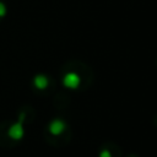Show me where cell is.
Instances as JSON below:
<instances>
[{
	"label": "cell",
	"instance_id": "obj_1",
	"mask_svg": "<svg viewBox=\"0 0 157 157\" xmlns=\"http://www.w3.org/2000/svg\"><path fill=\"white\" fill-rule=\"evenodd\" d=\"M81 83V77L75 71H69L63 76V85L69 90H76Z\"/></svg>",
	"mask_w": 157,
	"mask_h": 157
},
{
	"label": "cell",
	"instance_id": "obj_2",
	"mask_svg": "<svg viewBox=\"0 0 157 157\" xmlns=\"http://www.w3.org/2000/svg\"><path fill=\"white\" fill-rule=\"evenodd\" d=\"M23 118H25V114H21L18 121L15 123V124H12L9 128L7 134H9V136L12 140H21L23 137V135H25V129H23V123H22Z\"/></svg>",
	"mask_w": 157,
	"mask_h": 157
},
{
	"label": "cell",
	"instance_id": "obj_3",
	"mask_svg": "<svg viewBox=\"0 0 157 157\" xmlns=\"http://www.w3.org/2000/svg\"><path fill=\"white\" fill-rule=\"evenodd\" d=\"M66 129V123L65 120H63L61 118H55L53 119L49 125H48V130L52 135L54 136H58V135H61Z\"/></svg>",
	"mask_w": 157,
	"mask_h": 157
},
{
	"label": "cell",
	"instance_id": "obj_4",
	"mask_svg": "<svg viewBox=\"0 0 157 157\" xmlns=\"http://www.w3.org/2000/svg\"><path fill=\"white\" fill-rule=\"evenodd\" d=\"M33 85H34V87H36L37 90H44V88L48 87L49 80H48V77H47L45 75L38 74V75H36V76L33 77Z\"/></svg>",
	"mask_w": 157,
	"mask_h": 157
},
{
	"label": "cell",
	"instance_id": "obj_5",
	"mask_svg": "<svg viewBox=\"0 0 157 157\" xmlns=\"http://www.w3.org/2000/svg\"><path fill=\"white\" fill-rule=\"evenodd\" d=\"M6 11H7V10H6L5 4L0 1V17H4V16L6 15Z\"/></svg>",
	"mask_w": 157,
	"mask_h": 157
},
{
	"label": "cell",
	"instance_id": "obj_6",
	"mask_svg": "<svg viewBox=\"0 0 157 157\" xmlns=\"http://www.w3.org/2000/svg\"><path fill=\"white\" fill-rule=\"evenodd\" d=\"M98 157H112V153L108 151V150H105V148H103L101 152H99V155H98Z\"/></svg>",
	"mask_w": 157,
	"mask_h": 157
}]
</instances>
